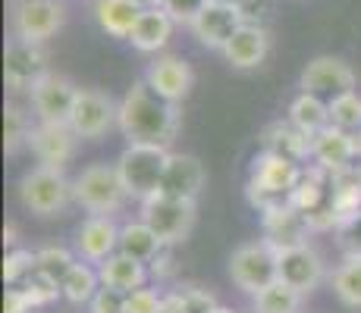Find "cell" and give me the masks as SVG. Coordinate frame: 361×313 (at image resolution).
I'll use <instances>...</instances> for the list:
<instances>
[{
    "instance_id": "21",
    "label": "cell",
    "mask_w": 361,
    "mask_h": 313,
    "mask_svg": "<svg viewBox=\"0 0 361 313\" xmlns=\"http://www.w3.org/2000/svg\"><path fill=\"white\" fill-rule=\"evenodd\" d=\"M267 51H270V32L264 25L245 23L235 32V38L224 47V57L233 69H258L267 60Z\"/></svg>"
},
{
    "instance_id": "14",
    "label": "cell",
    "mask_w": 361,
    "mask_h": 313,
    "mask_svg": "<svg viewBox=\"0 0 361 313\" xmlns=\"http://www.w3.org/2000/svg\"><path fill=\"white\" fill-rule=\"evenodd\" d=\"M145 82H148L161 97H166L170 103H179L189 97L192 85H195V72H192V66L183 57L164 53V57H157L154 63H148Z\"/></svg>"
},
{
    "instance_id": "34",
    "label": "cell",
    "mask_w": 361,
    "mask_h": 313,
    "mask_svg": "<svg viewBox=\"0 0 361 313\" xmlns=\"http://www.w3.org/2000/svg\"><path fill=\"white\" fill-rule=\"evenodd\" d=\"M35 273V254L32 250H10L4 260V282L6 285H23Z\"/></svg>"
},
{
    "instance_id": "32",
    "label": "cell",
    "mask_w": 361,
    "mask_h": 313,
    "mask_svg": "<svg viewBox=\"0 0 361 313\" xmlns=\"http://www.w3.org/2000/svg\"><path fill=\"white\" fill-rule=\"evenodd\" d=\"M75 263L79 260H75L66 248H41L38 254H35V273L51 276V279L63 282V276L75 267Z\"/></svg>"
},
{
    "instance_id": "45",
    "label": "cell",
    "mask_w": 361,
    "mask_h": 313,
    "mask_svg": "<svg viewBox=\"0 0 361 313\" xmlns=\"http://www.w3.org/2000/svg\"><path fill=\"white\" fill-rule=\"evenodd\" d=\"M355 166H358V172H361V160H358V163H355Z\"/></svg>"
},
{
    "instance_id": "7",
    "label": "cell",
    "mask_w": 361,
    "mask_h": 313,
    "mask_svg": "<svg viewBox=\"0 0 361 313\" xmlns=\"http://www.w3.org/2000/svg\"><path fill=\"white\" fill-rule=\"evenodd\" d=\"M142 222H148L166 248L179 245L189 238L192 226H195V200L170 198V194H154V198L142 200Z\"/></svg>"
},
{
    "instance_id": "43",
    "label": "cell",
    "mask_w": 361,
    "mask_h": 313,
    "mask_svg": "<svg viewBox=\"0 0 361 313\" xmlns=\"http://www.w3.org/2000/svg\"><path fill=\"white\" fill-rule=\"evenodd\" d=\"M207 313H233V310H230V307H224V304H214V307L207 310Z\"/></svg>"
},
{
    "instance_id": "17",
    "label": "cell",
    "mask_w": 361,
    "mask_h": 313,
    "mask_svg": "<svg viewBox=\"0 0 361 313\" xmlns=\"http://www.w3.org/2000/svg\"><path fill=\"white\" fill-rule=\"evenodd\" d=\"M120 250V226L114 217H88L75 229V254L88 263H104Z\"/></svg>"
},
{
    "instance_id": "41",
    "label": "cell",
    "mask_w": 361,
    "mask_h": 313,
    "mask_svg": "<svg viewBox=\"0 0 361 313\" xmlns=\"http://www.w3.org/2000/svg\"><path fill=\"white\" fill-rule=\"evenodd\" d=\"M138 6H142V10H151V6H161L164 0H135Z\"/></svg>"
},
{
    "instance_id": "6",
    "label": "cell",
    "mask_w": 361,
    "mask_h": 313,
    "mask_svg": "<svg viewBox=\"0 0 361 313\" xmlns=\"http://www.w3.org/2000/svg\"><path fill=\"white\" fill-rule=\"evenodd\" d=\"M230 276L248 295H258L280 279V250L270 241H248L230 257Z\"/></svg>"
},
{
    "instance_id": "27",
    "label": "cell",
    "mask_w": 361,
    "mask_h": 313,
    "mask_svg": "<svg viewBox=\"0 0 361 313\" xmlns=\"http://www.w3.org/2000/svg\"><path fill=\"white\" fill-rule=\"evenodd\" d=\"M289 122H293L298 132H305V135H317V132H324L330 125V103L324 101V97L302 91L289 103Z\"/></svg>"
},
{
    "instance_id": "5",
    "label": "cell",
    "mask_w": 361,
    "mask_h": 313,
    "mask_svg": "<svg viewBox=\"0 0 361 313\" xmlns=\"http://www.w3.org/2000/svg\"><path fill=\"white\" fill-rule=\"evenodd\" d=\"M73 194L75 204L85 207L92 217H110L126 204V185H123L116 166L107 163H92L73 179Z\"/></svg>"
},
{
    "instance_id": "2",
    "label": "cell",
    "mask_w": 361,
    "mask_h": 313,
    "mask_svg": "<svg viewBox=\"0 0 361 313\" xmlns=\"http://www.w3.org/2000/svg\"><path fill=\"white\" fill-rule=\"evenodd\" d=\"M302 163H293V160L270 154V151H261L258 157L252 160V172H248V204L258 207V210H274V207L289 204L298 179H302Z\"/></svg>"
},
{
    "instance_id": "16",
    "label": "cell",
    "mask_w": 361,
    "mask_h": 313,
    "mask_svg": "<svg viewBox=\"0 0 361 313\" xmlns=\"http://www.w3.org/2000/svg\"><path fill=\"white\" fill-rule=\"evenodd\" d=\"M324 279V260L311 245L280 250V282L295 288L298 295H311Z\"/></svg>"
},
{
    "instance_id": "30",
    "label": "cell",
    "mask_w": 361,
    "mask_h": 313,
    "mask_svg": "<svg viewBox=\"0 0 361 313\" xmlns=\"http://www.w3.org/2000/svg\"><path fill=\"white\" fill-rule=\"evenodd\" d=\"M333 291L352 310H361V257H345L333 273Z\"/></svg>"
},
{
    "instance_id": "33",
    "label": "cell",
    "mask_w": 361,
    "mask_h": 313,
    "mask_svg": "<svg viewBox=\"0 0 361 313\" xmlns=\"http://www.w3.org/2000/svg\"><path fill=\"white\" fill-rule=\"evenodd\" d=\"M32 138V125L25 120V113L16 107V103H10V107L4 110V148L6 154H16L23 144H29Z\"/></svg>"
},
{
    "instance_id": "24",
    "label": "cell",
    "mask_w": 361,
    "mask_h": 313,
    "mask_svg": "<svg viewBox=\"0 0 361 313\" xmlns=\"http://www.w3.org/2000/svg\"><path fill=\"white\" fill-rule=\"evenodd\" d=\"M261 144H264V151L280 154V157L293 160V163H305V160L311 157V135L298 132L293 122L267 125V129H264V135H261Z\"/></svg>"
},
{
    "instance_id": "40",
    "label": "cell",
    "mask_w": 361,
    "mask_h": 313,
    "mask_svg": "<svg viewBox=\"0 0 361 313\" xmlns=\"http://www.w3.org/2000/svg\"><path fill=\"white\" fill-rule=\"evenodd\" d=\"M161 313H189V307H185L183 295H179V291H173V295H164Z\"/></svg>"
},
{
    "instance_id": "36",
    "label": "cell",
    "mask_w": 361,
    "mask_h": 313,
    "mask_svg": "<svg viewBox=\"0 0 361 313\" xmlns=\"http://www.w3.org/2000/svg\"><path fill=\"white\" fill-rule=\"evenodd\" d=\"M164 295L154 288H135L126 295V313H161Z\"/></svg>"
},
{
    "instance_id": "19",
    "label": "cell",
    "mask_w": 361,
    "mask_h": 313,
    "mask_svg": "<svg viewBox=\"0 0 361 313\" xmlns=\"http://www.w3.org/2000/svg\"><path fill=\"white\" fill-rule=\"evenodd\" d=\"M201 188H204V166L198 157L192 154H173L166 163L164 182L157 194H170V198H183V200H198Z\"/></svg>"
},
{
    "instance_id": "9",
    "label": "cell",
    "mask_w": 361,
    "mask_h": 313,
    "mask_svg": "<svg viewBox=\"0 0 361 313\" xmlns=\"http://www.w3.org/2000/svg\"><path fill=\"white\" fill-rule=\"evenodd\" d=\"M66 10L57 0H16L13 6V29L16 38L32 41V44H44L54 34L63 29Z\"/></svg>"
},
{
    "instance_id": "15",
    "label": "cell",
    "mask_w": 361,
    "mask_h": 313,
    "mask_svg": "<svg viewBox=\"0 0 361 313\" xmlns=\"http://www.w3.org/2000/svg\"><path fill=\"white\" fill-rule=\"evenodd\" d=\"M75 132L69 129V122H38L32 129L29 148L35 151V157L41 160V166H54L63 170L75 154Z\"/></svg>"
},
{
    "instance_id": "20",
    "label": "cell",
    "mask_w": 361,
    "mask_h": 313,
    "mask_svg": "<svg viewBox=\"0 0 361 313\" xmlns=\"http://www.w3.org/2000/svg\"><path fill=\"white\" fill-rule=\"evenodd\" d=\"M311 160H314L317 166H324L327 172H339V170H345V166H355L352 132L327 125L324 132L311 135Z\"/></svg>"
},
{
    "instance_id": "8",
    "label": "cell",
    "mask_w": 361,
    "mask_h": 313,
    "mask_svg": "<svg viewBox=\"0 0 361 313\" xmlns=\"http://www.w3.org/2000/svg\"><path fill=\"white\" fill-rule=\"evenodd\" d=\"M355 85H358V79H355L349 63L339 60V57H327V53H324V57H314L302 69V75H298V88H302L305 94L324 97L327 103L339 94L355 91Z\"/></svg>"
},
{
    "instance_id": "12",
    "label": "cell",
    "mask_w": 361,
    "mask_h": 313,
    "mask_svg": "<svg viewBox=\"0 0 361 313\" xmlns=\"http://www.w3.org/2000/svg\"><path fill=\"white\" fill-rule=\"evenodd\" d=\"M245 25V10L230 4H207V10L192 23V34L198 38V44L220 51L235 38V32Z\"/></svg>"
},
{
    "instance_id": "22",
    "label": "cell",
    "mask_w": 361,
    "mask_h": 313,
    "mask_svg": "<svg viewBox=\"0 0 361 313\" xmlns=\"http://www.w3.org/2000/svg\"><path fill=\"white\" fill-rule=\"evenodd\" d=\"M173 29H176V23L170 19V13L164 6H151V10H142L135 29L129 34V44L142 53H157L170 44Z\"/></svg>"
},
{
    "instance_id": "35",
    "label": "cell",
    "mask_w": 361,
    "mask_h": 313,
    "mask_svg": "<svg viewBox=\"0 0 361 313\" xmlns=\"http://www.w3.org/2000/svg\"><path fill=\"white\" fill-rule=\"evenodd\" d=\"M207 4H211V0H164L161 6L170 13V19L176 25H189L192 29V23L207 10Z\"/></svg>"
},
{
    "instance_id": "1",
    "label": "cell",
    "mask_w": 361,
    "mask_h": 313,
    "mask_svg": "<svg viewBox=\"0 0 361 313\" xmlns=\"http://www.w3.org/2000/svg\"><path fill=\"white\" fill-rule=\"evenodd\" d=\"M116 125H120L123 138L129 144H161V148H170V141L179 132V103H170L145 79H138L123 94Z\"/></svg>"
},
{
    "instance_id": "29",
    "label": "cell",
    "mask_w": 361,
    "mask_h": 313,
    "mask_svg": "<svg viewBox=\"0 0 361 313\" xmlns=\"http://www.w3.org/2000/svg\"><path fill=\"white\" fill-rule=\"evenodd\" d=\"M98 288H101V276L88 263H75L63 276V282H60V291H63V298L69 304H92Z\"/></svg>"
},
{
    "instance_id": "23",
    "label": "cell",
    "mask_w": 361,
    "mask_h": 313,
    "mask_svg": "<svg viewBox=\"0 0 361 313\" xmlns=\"http://www.w3.org/2000/svg\"><path fill=\"white\" fill-rule=\"evenodd\" d=\"M98 276H101L104 288H116V291H126L129 295V291H135V288H145V282H148V267H145L142 260H132V257L116 250L114 257L98 263Z\"/></svg>"
},
{
    "instance_id": "37",
    "label": "cell",
    "mask_w": 361,
    "mask_h": 313,
    "mask_svg": "<svg viewBox=\"0 0 361 313\" xmlns=\"http://www.w3.org/2000/svg\"><path fill=\"white\" fill-rule=\"evenodd\" d=\"M92 313H126V291L101 285L98 295L92 298Z\"/></svg>"
},
{
    "instance_id": "11",
    "label": "cell",
    "mask_w": 361,
    "mask_h": 313,
    "mask_svg": "<svg viewBox=\"0 0 361 313\" xmlns=\"http://www.w3.org/2000/svg\"><path fill=\"white\" fill-rule=\"evenodd\" d=\"M116 113H120V103L110 101V94L94 91V88H79L73 116H69V129L79 138L94 141V138L107 135V129L116 122Z\"/></svg>"
},
{
    "instance_id": "39",
    "label": "cell",
    "mask_w": 361,
    "mask_h": 313,
    "mask_svg": "<svg viewBox=\"0 0 361 313\" xmlns=\"http://www.w3.org/2000/svg\"><path fill=\"white\" fill-rule=\"evenodd\" d=\"M35 310L29 295L23 291V285H6V295H4V313H29Z\"/></svg>"
},
{
    "instance_id": "42",
    "label": "cell",
    "mask_w": 361,
    "mask_h": 313,
    "mask_svg": "<svg viewBox=\"0 0 361 313\" xmlns=\"http://www.w3.org/2000/svg\"><path fill=\"white\" fill-rule=\"evenodd\" d=\"M13 235H16V232H13V226H6V229H4V241H6V245H13V241H16Z\"/></svg>"
},
{
    "instance_id": "3",
    "label": "cell",
    "mask_w": 361,
    "mask_h": 313,
    "mask_svg": "<svg viewBox=\"0 0 361 313\" xmlns=\"http://www.w3.org/2000/svg\"><path fill=\"white\" fill-rule=\"evenodd\" d=\"M170 151L161 144H126V151L116 160V172H120L126 194L135 200H148L161 191L166 163H170Z\"/></svg>"
},
{
    "instance_id": "38",
    "label": "cell",
    "mask_w": 361,
    "mask_h": 313,
    "mask_svg": "<svg viewBox=\"0 0 361 313\" xmlns=\"http://www.w3.org/2000/svg\"><path fill=\"white\" fill-rule=\"evenodd\" d=\"M176 291L183 295V301H185V307H189V313H207L214 304H217L211 291L198 288V285H183V288H176Z\"/></svg>"
},
{
    "instance_id": "13",
    "label": "cell",
    "mask_w": 361,
    "mask_h": 313,
    "mask_svg": "<svg viewBox=\"0 0 361 313\" xmlns=\"http://www.w3.org/2000/svg\"><path fill=\"white\" fill-rule=\"evenodd\" d=\"M75 97H79V88H75L73 82L57 72H47L44 79L32 88V107L41 122H69Z\"/></svg>"
},
{
    "instance_id": "44",
    "label": "cell",
    "mask_w": 361,
    "mask_h": 313,
    "mask_svg": "<svg viewBox=\"0 0 361 313\" xmlns=\"http://www.w3.org/2000/svg\"><path fill=\"white\" fill-rule=\"evenodd\" d=\"M211 4H230V6H242L245 0H211Z\"/></svg>"
},
{
    "instance_id": "10",
    "label": "cell",
    "mask_w": 361,
    "mask_h": 313,
    "mask_svg": "<svg viewBox=\"0 0 361 313\" xmlns=\"http://www.w3.org/2000/svg\"><path fill=\"white\" fill-rule=\"evenodd\" d=\"M47 75V57L41 51V44H32V41L23 38H10L4 51V79L13 91H25V88L38 85Z\"/></svg>"
},
{
    "instance_id": "26",
    "label": "cell",
    "mask_w": 361,
    "mask_h": 313,
    "mask_svg": "<svg viewBox=\"0 0 361 313\" xmlns=\"http://www.w3.org/2000/svg\"><path fill=\"white\" fill-rule=\"evenodd\" d=\"M164 241L148 222H126L120 229V254L132 257V260L142 263H154L164 254Z\"/></svg>"
},
{
    "instance_id": "31",
    "label": "cell",
    "mask_w": 361,
    "mask_h": 313,
    "mask_svg": "<svg viewBox=\"0 0 361 313\" xmlns=\"http://www.w3.org/2000/svg\"><path fill=\"white\" fill-rule=\"evenodd\" d=\"M330 125L343 132H358L361 129V97L358 91L339 94L330 101Z\"/></svg>"
},
{
    "instance_id": "18",
    "label": "cell",
    "mask_w": 361,
    "mask_h": 313,
    "mask_svg": "<svg viewBox=\"0 0 361 313\" xmlns=\"http://www.w3.org/2000/svg\"><path fill=\"white\" fill-rule=\"evenodd\" d=\"M308 219H305L302 210H295L293 204H283L274 207V210H264V241H270L276 250H286V248H298V245H308Z\"/></svg>"
},
{
    "instance_id": "28",
    "label": "cell",
    "mask_w": 361,
    "mask_h": 313,
    "mask_svg": "<svg viewBox=\"0 0 361 313\" xmlns=\"http://www.w3.org/2000/svg\"><path fill=\"white\" fill-rule=\"evenodd\" d=\"M302 298L305 295H298L295 288H289L286 282L276 279L264 291L252 295V310L255 313H298L302 310Z\"/></svg>"
},
{
    "instance_id": "4",
    "label": "cell",
    "mask_w": 361,
    "mask_h": 313,
    "mask_svg": "<svg viewBox=\"0 0 361 313\" xmlns=\"http://www.w3.org/2000/svg\"><path fill=\"white\" fill-rule=\"evenodd\" d=\"M19 200H23V207L32 210L35 217L51 219L66 210L69 200H75V194H73V182L66 179L63 170L35 166L32 172H25V176L19 179Z\"/></svg>"
},
{
    "instance_id": "25",
    "label": "cell",
    "mask_w": 361,
    "mask_h": 313,
    "mask_svg": "<svg viewBox=\"0 0 361 313\" xmlns=\"http://www.w3.org/2000/svg\"><path fill=\"white\" fill-rule=\"evenodd\" d=\"M138 16H142V6L135 0H94V19L107 34L114 38H126L135 29Z\"/></svg>"
}]
</instances>
